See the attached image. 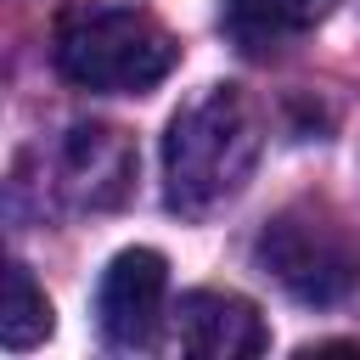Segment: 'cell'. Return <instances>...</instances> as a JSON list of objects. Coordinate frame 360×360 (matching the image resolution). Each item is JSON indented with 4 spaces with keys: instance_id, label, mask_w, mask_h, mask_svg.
<instances>
[{
    "instance_id": "5",
    "label": "cell",
    "mask_w": 360,
    "mask_h": 360,
    "mask_svg": "<svg viewBox=\"0 0 360 360\" xmlns=\"http://www.w3.org/2000/svg\"><path fill=\"white\" fill-rule=\"evenodd\" d=\"M174 332H180V349L197 360H253L270 349V326L259 304H248L242 292H219V287L180 292Z\"/></svg>"
},
{
    "instance_id": "1",
    "label": "cell",
    "mask_w": 360,
    "mask_h": 360,
    "mask_svg": "<svg viewBox=\"0 0 360 360\" xmlns=\"http://www.w3.org/2000/svg\"><path fill=\"white\" fill-rule=\"evenodd\" d=\"M259 163V118L242 84H208L163 129V197L174 214H208L236 197Z\"/></svg>"
},
{
    "instance_id": "3",
    "label": "cell",
    "mask_w": 360,
    "mask_h": 360,
    "mask_svg": "<svg viewBox=\"0 0 360 360\" xmlns=\"http://www.w3.org/2000/svg\"><path fill=\"white\" fill-rule=\"evenodd\" d=\"M253 253H259L264 276H276L298 304H338L360 281L354 236L315 202H292L276 219H264Z\"/></svg>"
},
{
    "instance_id": "2",
    "label": "cell",
    "mask_w": 360,
    "mask_h": 360,
    "mask_svg": "<svg viewBox=\"0 0 360 360\" xmlns=\"http://www.w3.org/2000/svg\"><path fill=\"white\" fill-rule=\"evenodd\" d=\"M51 62L68 84L101 96H141L163 84L180 62L174 34L135 6H73L56 22Z\"/></svg>"
},
{
    "instance_id": "6",
    "label": "cell",
    "mask_w": 360,
    "mask_h": 360,
    "mask_svg": "<svg viewBox=\"0 0 360 360\" xmlns=\"http://www.w3.org/2000/svg\"><path fill=\"white\" fill-rule=\"evenodd\" d=\"M62 191L84 208H118L135 180V152L112 124H73L62 135Z\"/></svg>"
},
{
    "instance_id": "8",
    "label": "cell",
    "mask_w": 360,
    "mask_h": 360,
    "mask_svg": "<svg viewBox=\"0 0 360 360\" xmlns=\"http://www.w3.org/2000/svg\"><path fill=\"white\" fill-rule=\"evenodd\" d=\"M51 298H45V287L28 276V264H6V298H0V343L11 349V354H22V349H39L45 338H51Z\"/></svg>"
},
{
    "instance_id": "4",
    "label": "cell",
    "mask_w": 360,
    "mask_h": 360,
    "mask_svg": "<svg viewBox=\"0 0 360 360\" xmlns=\"http://www.w3.org/2000/svg\"><path fill=\"white\" fill-rule=\"evenodd\" d=\"M169 298V259L158 248H124L96 281V332L107 349H152Z\"/></svg>"
},
{
    "instance_id": "7",
    "label": "cell",
    "mask_w": 360,
    "mask_h": 360,
    "mask_svg": "<svg viewBox=\"0 0 360 360\" xmlns=\"http://www.w3.org/2000/svg\"><path fill=\"white\" fill-rule=\"evenodd\" d=\"M332 11V0H225L219 22L242 51H276L281 39L315 28Z\"/></svg>"
}]
</instances>
